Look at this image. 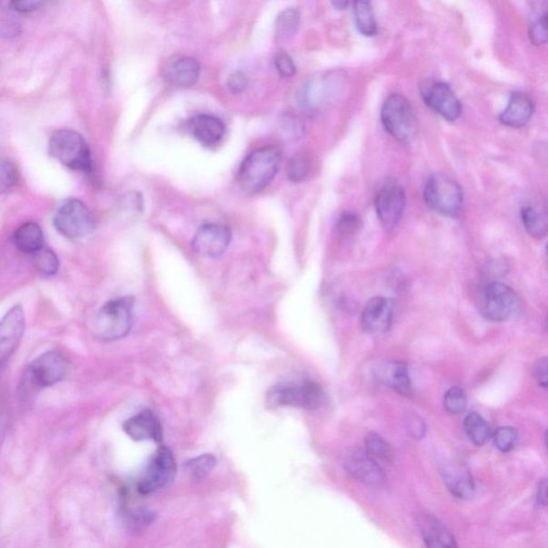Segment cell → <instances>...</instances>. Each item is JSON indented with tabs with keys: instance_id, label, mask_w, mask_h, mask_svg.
I'll list each match as a JSON object with an SVG mask.
<instances>
[{
	"instance_id": "cell-1",
	"label": "cell",
	"mask_w": 548,
	"mask_h": 548,
	"mask_svg": "<svg viewBox=\"0 0 548 548\" xmlns=\"http://www.w3.org/2000/svg\"><path fill=\"white\" fill-rule=\"evenodd\" d=\"M282 154L278 148L264 147L246 156L238 172V184L246 192H261L278 173Z\"/></svg>"
},
{
	"instance_id": "cell-2",
	"label": "cell",
	"mask_w": 548,
	"mask_h": 548,
	"mask_svg": "<svg viewBox=\"0 0 548 548\" xmlns=\"http://www.w3.org/2000/svg\"><path fill=\"white\" fill-rule=\"evenodd\" d=\"M134 304L131 297L108 301L96 312L93 331L96 339L113 342L124 339L134 324Z\"/></svg>"
},
{
	"instance_id": "cell-3",
	"label": "cell",
	"mask_w": 548,
	"mask_h": 548,
	"mask_svg": "<svg viewBox=\"0 0 548 548\" xmlns=\"http://www.w3.org/2000/svg\"><path fill=\"white\" fill-rule=\"evenodd\" d=\"M48 152L60 164L74 171H92V154L88 144L78 132L64 129L54 132Z\"/></svg>"
},
{
	"instance_id": "cell-4",
	"label": "cell",
	"mask_w": 548,
	"mask_h": 548,
	"mask_svg": "<svg viewBox=\"0 0 548 548\" xmlns=\"http://www.w3.org/2000/svg\"><path fill=\"white\" fill-rule=\"evenodd\" d=\"M324 394L315 382L303 381L276 384L268 393L271 407H297L316 409L324 404Z\"/></svg>"
},
{
	"instance_id": "cell-5",
	"label": "cell",
	"mask_w": 548,
	"mask_h": 548,
	"mask_svg": "<svg viewBox=\"0 0 548 548\" xmlns=\"http://www.w3.org/2000/svg\"><path fill=\"white\" fill-rule=\"evenodd\" d=\"M382 122L388 134L400 143H411L417 134V117L411 102L403 95H391L384 101Z\"/></svg>"
},
{
	"instance_id": "cell-6",
	"label": "cell",
	"mask_w": 548,
	"mask_h": 548,
	"mask_svg": "<svg viewBox=\"0 0 548 548\" xmlns=\"http://www.w3.org/2000/svg\"><path fill=\"white\" fill-rule=\"evenodd\" d=\"M424 201L433 212L447 216L460 214L463 203L461 185L443 174H432L424 186Z\"/></svg>"
},
{
	"instance_id": "cell-7",
	"label": "cell",
	"mask_w": 548,
	"mask_h": 548,
	"mask_svg": "<svg viewBox=\"0 0 548 548\" xmlns=\"http://www.w3.org/2000/svg\"><path fill=\"white\" fill-rule=\"evenodd\" d=\"M53 224L64 237L80 239L93 233L95 221L85 204L76 198H70L57 208Z\"/></svg>"
},
{
	"instance_id": "cell-8",
	"label": "cell",
	"mask_w": 548,
	"mask_h": 548,
	"mask_svg": "<svg viewBox=\"0 0 548 548\" xmlns=\"http://www.w3.org/2000/svg\"><path fill=\"white\" fill-rule=\"evenodd\" d=\"M69 373V363L62 354L48 352L30 364L25 372L28 390L37 391L63 382Z\"/></svg>"
},
{
	"instance_id": "cell-9",
	"label": "cell",
	"mask_w": 548,
	"mask_h": 548,
	"mask_svg": "<svg viewBox=\"0 0 548 548\" xmlns=\"http://www.w3.org/2000/svg\"><path fill=\"white\" fill-rule=\"evenodd\" d=\"M176 471L172 451L167 447L159 448L138 480V492L147 496L164 489L174 480Z\"/></svg>"
},
{
	"instance_id": "cell-10",
	"label": "cell",
	"mask_w": 548,
	"mask_h": 548,
	"mask_svg": "<svg viewBox=\"0 0 548 548\" xmlns=\"http://www.w3.org/2000/svg\"><path fill=\"white\" fill-rule=\"evenodd\" d=\"M517 305V297L513 289L503 283L493 282L482 294L481 311L493 322H503L513 314Z\"/></svg>"
},
{
	"instance_id": "cell-11",
	"label": "cell",
	"mask_w": 548,
	"mask_h": 548,
	"mask_svg": "<svg viewBox=\"0 0 548 548\" xmlns=\"http://www.w3.org/2000/svg\"><path fill=\"white\" fill-rule=\"evenodd\" d=\"M421 95L427 106L448 122H455L461 117V102L447 84L427 82L421 87Z\"/></svg>"
},
{
	"instance_id": "cell-12",
	"label": "cell",
	"mask_w": 548,
	"mask_h": 548,
	"mask_svg": "<svg viewBox=\"0 0 548 548\" xmlns=\"http://www.w3.org/2000/svg\"><path fill=\"white\" fill-rule=\"evenodd\" d=\"M406 206L404 188L399 184L389 183L377 193L375 200L376 213L382 224L387 230H393L402 219Z\"/></svg>"
},
{
	"instance_id": "cell-13",
	"label": "cell",
	"mask_w": 548,
	"mask_h": 548,
	"mask_svg": "<svg viewBox=\"0 0 548 548\" xmlns=\"http://www.w3.org/2000/svg\"><path fill=\"white\" fill-rule=\"evenodd\" d=\"M26 329V317L22 305L16 304L0 321V366L19 348Z\"/></svg>"
},
{
	"instance_id": "cell-14",
	"label": "cell",
	"mask_w": 548,
	"mask_h": 548,
	"mask_svg": "<svg viewBox=\"0 0 548 548\" xmlns=\"http://www.w3.org/2000/svg\"><path fill=\"white\" fill-rule=\"evenodd\" d=\"M345 469L352 478L366 486L379 487L385 480L384 469L365 450L349 451L345 459Z\"/></svg>"
},
{
	"instance_id": "cell-15",
	"label": "cell",
	"mask_w": 548,
	"mask_h": 548,
	"mask_svg": "<svg viewBox=\"0 0 548 548\" xmlns=\"http://www.w3.org/2000/svg\"><path fill=\"white\" fill-rule=\"evenodd\" d=\"M232 240L231 231L224 225H203L192 241V248L197 255L207 258L218 257L224 253Z\"/></svg>"
},
{
	"instance_id": "cell-16",
	"label": "cell",
	"mask_w": 548,
	"mask_h": 548,
	"mask_svg": "<svg viewBox=\"0 0 548 548\" xmlns=\"http://www.w3.org/2000/svg\"><path fill=\"white\" fill-rule=\"evenodd\" d=\"M394 304L393 301L384 298H372L364 306L361 315V326L366 334H383L387 333L393 324Z\"/></svg>"
},
{
	"instance_id": "cell-17",
	"label": "cell",
	"mask_w": 548,
	"mask_h": 548,
	"mask_svg": "<svg viewBox=\"0 0 548 548\" xmlns=\"http://www.w3.org/2000/svg\"><path fill=\"white\" fill-rule=\"evenodd\" d=\"M124 431L135 442L154 441L161 443L164 439V429L160 420L148 409L126 420L124 423Z\"/></svg>"
},
{
	"instance_id": "cell-18",
	"label": "cell",
	"mask_w": 548,
	"mask_h": 548,
	"mask_svg": "<svg viewBox=\"0 0 548 548\" xmlns=\"http://www.w3.org/2000/svg\"><path fill=\"white\" fill-rule=\"evenodd\" d=\"M189 134L204 146L218 144L225 135V125L218 117L197 115L192 117L188 125Z\"/></svg>"
},
{
	"instance_id": "cell-19",
	"label": "cell",
	"mask_w": 548,
	"mask_h": 548,
	"mask_svg": "<svg viewBox=\"0 0 548 548\" xmlns=\"http://www.w3.org/2000/svg\"><path fill=\"white\" fill-rule=\"evenodd\" d=\"M534 105L525 93L516 92L511 95L508 105L499 116V120L510 128H522L532 119Z\"/></svg>"
},
{
	"instance_id": "cell-20",
	"label": "cell",
	"mask_w": 548,
	"mask_h": 548,
	"mask_svg": "<svg viewBox=\"0 0 548 548\" xmlns=\"http://www.w3.org/2000/svg\"><path fill=\"white\" fill-rule=\"evenodd\" d=\"M201 67L196 60L189 57H180L171 60L165 65L164 75L167 83L178 88L194 85L200 77Z\"/></svg>"
},
{
	"instance_id": "cell-21",
	"label": "cell",
	"mask_w": 548,
	"mask_h": 548,
	"mask_svg": "<svg viewBox=\"0 0 548 548\" xmlns=\"http://www.w3.org/2000/svg\"><path fill=\"white\" fill-rule=\"evenodd\" d=\"M441 473L445 486L454 496L467 499L473 495L474 482L465 468L457 463H445L441 468Z\"/></svg>"
},
{
	"instance_id": "cell-22",
	"label": "cell",
	"mask_w": 548,
	"mask_h": 548,
	"mask_svg": "<svg viewBox=\"0 0 548 548\" xmlns=\"http://www.w3.org/2000/svg\"><path fill=\"white\" fill-rule=\"evenodd\" d=\"M420 528L426 548H459L453 534L435 516L424 515Z\"/></svg>"
},
{
	"instance_id": "cell-23",
	"label": "cell",
	"mask_w": 548,
	"mask_h": 548,
	"mask_svg": "<svg viewBox=\"0 0 548 548\" xmlns=\"http://www.w3.org/2000/svg\"><path fill=\"white\" fill-rule=\"evenodd\" d=\"M378 377L390 389L401 394H409L412 391L411 377L407 365L401 361H389L379 367Z\"/></svg>"
},
{
	"instance_id": "cell-24",
	"label": "cell",
	"mask_w": 548,
	"mask_h": 548,
	"mask_svg": "<svg viewBox=\"0 0 548 548\" xmlns=\"http://www.w3.org/2000/svg\"><path fill=\"white\" fill-rule=\"evenodd\" d=\"M14 241L17 250L34 255L44 248V232L37 223L28 222L17 228Z\"/></svg>"
},
{
	"instance_id": "cell-25",
	"label": "cell",
	"mask_w": 548,
	"mask_h": 548,
	"mask_svg": "<svg viewBox=\"0 0 548 548\" xmlns=\"http://www.w3.org/2000/svg\"><path fill=\"white\" fill-rule=\"evenodd\" d=\"M463 430H465L469 441L478 445V447L489 442L492 436L489 423L477 413L467 415L465 421H463Z\"/></svg>"
},
{
	"instance_id": "cell-26",
	"label": "cell",
	"mask_w": 548,
	"mask_h": 548,
	"mask_svg": "<svg viewBox=\"0 0 548 548\" xmlns=\"http://www.w3.org/2000/svg\"><path fill=\"white\" fill-rule=\"evenodd\" d=\"M354 11L359 32L365 37H374L377 34V22L372 4L360 0L354 4Z\"/></svg>"
},
{
	"instance_id": "cell-27",
	"label": "cell",
	"mask_w": 548,
	"mask_h": 548,
	"mask_svg": "<svg viewBox=\"0 0 548 548\" xmlns=\"http://www.w3.org/2000/svg\"><path fill=\"white\" fill-rule=\"evenodd\" d=\"M522 221L530 236L543 239L547 233L545 213L535 206H526L522 210Z\"/></svg>"
},
{
	"instance_id": "cell-28",
	"label": "cell",
	"mask_w": 548,
	"mask_h": 548,
	"mask_svg": "<svg viewBox=\"0 0 548 548\" xmlns=\"http://www.w3.org/2000/svg\"><path fill=\"white\" fill-rule=\"evenodd\" d=\"M365 451L377 462H391L394 459V450L389 443L375 433H371L366 436Z\"/></svg>"
},
{
	"instance_id": "cell-29",
	"label": "cell",
	"mask_w": 548,
	"mask_h": 548,
	"mask_svg": "<svg viewBox=\"0 0 548 548\" xmlns=\"http://www.w3.org/2000/svg\"><path fill=\"white\" fill-rule=\"evenodd\" d=\"M300 24V14L297 9L289 8L283 11L276 20V35L280 39H289L296 35Z\"/></svg>"
},
{
	"instance_id": "cell-30",
	"label": "cell",
	"mask_w": 548,
	"mask_h": 548,
	"mask_svg": "<svg viewBox=\"0 0 548 548\" xmlns=\"http://www.w3.org/2000/svg\"><path fill=\"white\" fill-rule=\"evenodd\" d=\"M33 256L35 268L37 269L41 274L52 276L58 273L59 260L55 252L53 250L45 248L44 246V248L35 253Z\"/></svg>"
},
{
	"instance_id": "cell-31",
	"label": "cell",
	"mask_w": 548,
	"mask_h": 548,
	"mask_svg": "<svg viewBox=\"0 0 548 548\" xmlns=\"http://www.w3.org/2000/svg\"><path fill=\"white\" fill-rule=\"evenodd\" d=\"M19 179V173L14 162L0 158V194L14 188Z\"/></svg>"
},
{
	"instance_id": "cell-32",
	"label": "cell",
	"mask_w": 548,
	"mask_h": 548,
	"mask_svg": "<svg viewBox=\"0 0 548 548\" xmlns=\"http://www.w3.org/2000/svg\"><path fill=\"white\" fill-rule=\"evenodd\" d=\"M310 171V161L308 156L299 154L293 156L289 161L287 172L288 177L293 183H301L308 177Z\"/></svg>"
},
{
	"instance_id": "cell-33",
	"label": "cell",
	"mask_w": 548,
	"mask_h": 548,
	"mask_svg": "<svg viewBox=\"0 0 548 548\" xmlns=\"http://www.w3.org/2000/svg\"><path fill=\"white\" fill-rule=\"evenodd\" d=\"M215 466L214 456L204 454L186 463V468L195 479H204Z\"/></svg>"
},
{
	"instance_id": "cell-34",
	"label": "cell",
	"mask_w": 548,
	"mask_h": 548,
	"mask_svg": "<svg viewBox=\"0 0 548 548\" xmlns=\"http://www.w3.org/2000/svg\"><path fill=\"white\" fill-rule=\"evenodd\" d=\"M444 407L451 413H462L466 411L467 396L459 387L451 388L444 395Z\"/></svg>"
},
{
	"instance_id": "cell-35",
	"label": "cell",
	"mask_w": 548,
	"mask_h": 548,
	"mask_svg": "<svg viewBox=\"0 0 548 548\" xmlns=\"http://www.w3.org/2000/svg\"><path fill=\"white\" fill-rule=\"evenodd\" d=\"M493 443L502 453H509L517 443V431L511 426L499 427L493 433Z\"/></svg>"
},
{
	"instance_id": "cell-36",
	"label": "cell",
	"mask_w": 548,
	"mask_h": 548,
	"mask_svg": "<svg viewBox=\"0 0 548 548\" xmlns=\"http://www.w3.org/2000/svg\"><path fill=\"white\" fill-rule=\"evenodd\" d=\"M529 37L535 45H545L547 42V14L540 15L529 29Z\"/></svg>"
},
{
	"instance_id": "cell-37",
	"label": "cell",
	"mask_w": 548,
	"mask_h": 548,
	"mask_svg": "<svg viewBox=\"0 0 548 548\" xmlns=\"http://www.w3.org/2000/svg\"><path fill=\"white\" fill-rule=\"evenodd\" d=\"M126 523L134 528H143L154 521L152 512H144L142 510L126 509L124 511Z\"/></svg>"
},
{
	"instance_id": "cell-38",
	"label": "cell",
	"mask_w": 548,
	"mask_h": 548,
	"mask_svg": "<svg viewBox=\"0 0 548 548\" xmlns=\"http://www.w3.org/2000/svg\"><path fill=\"white\" fill-rule=\"evenodd\" d=\"M359 216L353 213L343 214L339 222H337V230H339L343 236H351V234L359 230Z\"/></svg>"
},
{
	"instance_id": "cell-39",
	"label": "cell",
	"mask_w": 548,
	"mask_h": 548,
	"mask_svg": "<svg viewBox=\"0 0 548 548\" xmlns=\"http://www.w3.org/2000/svg\"><path fill=\"white\" fill-rule=\"evenodd\" d=\"M275 69L278 70L279 74L283 77H291L296 74V65H294L293 59L285 52H279L276 54L274 59Z\"/></svg>"
},
{
	"instance_id": "cell-40",
	"label": "cell",
	"mask_w": 548,
	"mask_h": 548,
	"mask_svg": "<svg viewBox=\"0 0 548 548\" xmlns=\"http://www.w3.org/2000/svg\"><path fill=\"white\" fill-rule=\"evenodd\" d=\"M246 86H248V78H246L243 72H234L228 78L227 87L233 94L243 93Z\"/></svg>"
},
{
	"instance_id": "cell-41",
	"label": "cell",
	"mask_w": 548,
	"mask_h": 548,
	"mask_svg": "<svg viewBox=\"0 0 548 548\" xmlns=\"http://www.w3.org/2000/svg\"><path fill=\"white\" fill-rule=\"evenodd\" d=\"M42 5L38 0H16L12 2L10 7L12 10L19 12V14H32V12L38 10Z\"/></svg>"
},
{
	"instance_id": "cell-42",
	"label": "cell",
	"mask_w": 548,
	"mask_h": 548,
	"mask_svg": "<svg viewBox=\"0 0 548 548\" xmlns=\"http://www.w3.org/2000/svg\"><path fill=\"white\" fill-rule=\"evenodd\" d=\"M534 377L541 387L547 388V358H542L534 365Z\"/></svg>"
},
{
	"instance_id": "cell-43",
	"label": "cell",
	"mask_w": 548,
	"mask_h": 548,
	"mask_svg": "<svg viewBox=\"0 0 548 548\" xmlns=\"http://www.w3.org/2000/svg\"><path fill=\"white\" fill-rule=\"evenodd\" d=\"M408 431L411 433V435L415 439H421L424 436L425 433V425L418 417H413L409 420L408 423Z\"/></svg>"
},
{
	"instance_id": "cell-44",
	"label": "cell",
	"mask_w": 548,
	"mask_h": 548,
	"mask_svg": "<svg viewBox=\"0 0 548 548\" xmlns=\"http://www.w3.org/2000/svg\"><path fill=\"white\" fill-rule=\"evenodd\" d=\"M537 498H538V502L540 504L546 505V502H547V481H546V479L542 480L539 483Z\"/></svg>"
},
{
	"instance_id": "cell-45",
	"label": "cell",
	"mask_w": 548,
	"mask_h": 548,
	"mask_svg": "<svg viewBox=\"0 0 548 548\" xmlns=\"http://www.w3.org/2000/svg\"><path fill=\"white\" fill-rule=\"evenodd\" d=\"M5 415L2 412H0V448H2V444L5 438Z\"/></svg>"
},
{
	"instance_id": "cell-46",
	"label": "cell",
	"mask_w": 548,
	"mask_h": 548,
	"mask_svg": "<svg viewBox=\"0 0 548 548\" xmlns=\"http://www.w3.org/2000/svg\"><path fill=\"white\" fill-rule=\"evenodd\" d=\"M334 7L337 10H344L348 7L349 3L347 2H334L333 3Z\"/></svg>"
}]
</instances>
